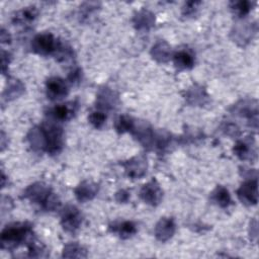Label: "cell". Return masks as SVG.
I'll list each match as a JSON object with an SVG mask.
<instances>
[{"instance_id": "obj_17", "label": "cell", "mask_w": 259, "mask_h": 259, "mask_svg": "<svg viewBox=\"0 0 259 259\" xmlns=\"http://www.w3.org/2000/svg\"><path fill=\"white\" fill-rule=\"evenodd\" d=\"M133 23L136 29L148 31L155 24V15L150 10L143 8L135 13Z\"/></svg>"}, {"instance_id": "obj_23", "label": "cell", "mask_w": 259, "mask_h": 259, "mask_svg": "<svg viewBox=\"0 0 259 259\" xmlns=\"http://www.w3.org/2000/svg\"><path fill=\"white\" fill-rule=\"evenodd\" d=\"M113 233H117L121 239H128L137 233V227L135 223L131 221H124L121 223L113 224L109 227Z\"/></svg>"}, {"instance_id": "obj_21", "label": "cell", "mask_w": 259, "mask_h": 259, "mask_svg": "<svg viewBox=\"0 0 259 259\" xmlns=\"http://www.w3.org/2000/svg\"><path fill=\"white\" fill-rule=\"evenodd\" d=\"M24 92V85L16 79H10L7 83L6 88L3 91L2 97L6 101H11L18 98Z\"/></svg>"}, {"instance_id": "obj_3", "label": "cell", "mask_w": 259, "mask_h": 259, "mask_svg": "<svg viewBox=\"0 0 259 259\" xmlns=\"http://www.w3.org/2000/svg\"><path fill=\"white\" fill-rule=\"evenodd\" d=\"M237 116L245 117L255 130L258 127V102L255 99H245L237 102L230 109Z\"/></svg>"}, {"instance_id": "obj_8", "label": "cell", "mask_w": 259, "mask_h": 259, "mask_svg": "<svg viewBox=\"0 0 259 259\" xmlns=\"http://www.w3.org/2000/svg\"><path fill=\"white\" fill-rule=\"evenodd\" d=\"M239 200L245 205H255L258 201V183L257 178H250L242 183L237 190Z\"/></svg>"}, {"instance_id": "obj_30", "label": "cell", "mask_w": 259, "mask_h": 259, "mask_svg": "<svg viewBox=\"0 0 259 259\" xmlns=\"http://www.w3.org/2000/svg\"><path fill=\"white\" fill-rule=\"evenodd\" d=\"M88 120L89 122L96 128H100L102 127V125L105 123L106 120V115L103 111L101 110H96L93 111L89 114L88 116Z\"/></svg>"}, {"instance_id": "obj_4", "label": "cell", "mask_w": 259, "mask_h": 259, "mask_svg": "<svg viewBox=\"0 0 259 259\" xmlns=\"http://www.w3.org/2000/svg\"><path fill=\"white\" fill-rule=\"evenodd\" d=\"M47 137V152L51 155H56L61 152L64 145L63 130L52 121L42 124Z\"/></svg>"}, {"instance_id": "obj_16", "label": "cell", "mask_w": 259, "mask_h": 259, "mask_svg": "<svg viewBox=\"0 0 259 259\" xmlns=\"http://www.w3.org/2000/svg\"><path fill=\"white\" fill-rule=\"evenodd\" d=\"M208 94L206 93L205 89L198 85V84H193L190 86L184 95V98L186 102L189 105L192 106H203L208 102Z\"/></svg>"}, {"instance_id": "obj_24", "label": "cell", "mask_w": 259, "mask_h": 259, "mask_svg": "<svg viewBox=\"0 0 259 259\" xmlns=\"http://www.w3.org/2000/svg\"><path fill=\"white\" fill-rule=\"evenodd\" d=\"M210 200L221 207H228L231 203V195L227 188L218 185L210 193Z\"/></svg>"}, {"instance_id": "obj_2", "label": "cell", "mask_w": 259, "mask_h": 259, "mask_svg": "<svg viewBox=\"0 0 259 259\" xmlns=\"http://www.w3.org/2000/svg\"><path fill=\"white\" fill-rule=\"evenodd\" d=\"M32 239V229L27 223H12L7 225L1 232V248L13 250L23 242Z\"/></svg>"}, {"instance_id": "obj_18", "label": "cell", "mask_w": 259, "mask_h": 259, "mask_svg": "<svg viewBox=\"0 0 259 259\" xmlns=\"http://www.w3.org/2000/svg\"><path fill=\"white\" fill-rule=\"evenodd\" d=\"M152 58L158 63H167L172 58V50L170 45L165 40L157 41L150 52Z\"/></svg>"}, {"instance_id": "obj_14", "label": "cell", "mask_w": 259, "mask_h": 259, "mask_svg": "<svg viewBox=\"0 0 259 259\" xmlns=\"http://www.w3.org/2000/svg\"><path fill=\"white\" fill-rule=\"evenodd\" d=\"M27 142L34 152H47V137L42 125L33 126L26 136Z\"/></svg>"}, {"instance_id": "obj_12", "label": "cell", "mask_w": 259, "mask_h": 259, "mask_svg": "<svg viewBox=\"0 0 259 259\" xmlns=\"http://www.w3.org/2000/svg\"><path fill=\"white\" fill-rule=\"evenodd\" d=\"M118 96L108 87H102L98 90L96 95V106L101 111L111 110L117 106Z\"/></svg>"}, {"instance_id": "obj_10", "label": "cell", "mask_w": 259, "mask_h": 259, "mask_svg": "<svg viewBox=\"0 0 259 259\" xmlns=\"http://www.w3.org/2000/svg\"><path fill=\"white\" fill-rule=\"evenodd\" d=\"M140 197L144 202L152 206L158 205L163 198V190L157 180L153 179L145 183L140 190Z\"/></svg>"}, {"instance_id": "obj_20", "label": "cell", "mask_w": 259, "mask_h": 259, "mask_svg": "<svg viewBox=\"0 0 259 259\" xmlns=\"http://www.w3.org/2000/svg\"><path fill=\"white\" fill-rule=\"evenodd\" d=\"M75 112V105L73 103L69 104H58L52 108L50 115L54 120L65 121L73 116Z\"/></svg>"}, {"instance_id": "obj_36", "label": "cell", "mask_w": 259, "mask_h": 259, "mask_svg": "<svg viewBox=\"0 0 259 259\" xmlns=\"http://www.w3.org/2000/svg\"><path fill=\"white\" fill-rule=\"evenodd\" d=\"M130 198V192L125 189H121L115 193V199L119 203H124L128 200Z\"/></svg>"}, {"instance_id": "obj_5", "label": "cell", "mask_w": 259, "mask_h": 259, "mask_svg": "<svg viewBox=\"0 0 259 259\" xmlns=\"http://www.w3.org/2000/svg\"><path fill=\"white\" fill-rule=\"evenodd\" d=\"M83 223V214L75 205H66L61 212V226L67 233L75 234Z\"/></svg>"}, {"instance_id": "obj_33", "label": "cell", "mask_w": 259, "mask_h": 259, "mask_svg": "<svg viewBox=\"0 0 259 259\" xmlns=\"http://www.w3.org/2000/svg\"><path fill=\"white\" fill-rule=\"evenodd\" d=\"M223 131L225 132L226 135L230 136V137H238L240 136L241 132H240V128L235 124V123H232V122H228L226 123L224 126H223Z\"/></svg>"}, {"instance_id": "obj_19", "label": "cell", "mask_w": 259, "mask_h": 259, "mask_svg": "<svg viewBox=\"0 0 259 259\" xmlns=\"http://www.w3.org/2000/svg\"><path fill=\"white\" fill-rule=\"evenodd\" d=\"M233 151L241 160H252L253 156L256 157L254 142L250 140H240L235 144Z\"/></svg>"}, {"instance_id": "obj_37", "label": "cell", "mask_w": 259, "mask_h": 259, "mask_svg": "<svg viewBox=\"0 0 259 259\" xmlns=\"http://www.w3.org/2000/svg\"><path fill=\"white\" fill-rule=\"evenodd\" d=\"M10 54L8 52L2 51L1 52V64H2V72L5 71L6 67L8 66L9 62H10Z\"/></svg>"}, {"instance_id": "obj_25", "label": "cell", "mask_w": 259, "mask_h": 259, "mask_svg": "<svg viewBox=\"0 0 259 259\" xmlns=\"http://www.w3.org/2000/svg\"><path fill=\"white\" fill-rule=\"evenodd\" d=\"M171 144V135L164 131V130H159V131H154V138H153V146L152 149L157 150V151H164L166 150L169 145Z\"/></svg>"}, {"instance_id": "obj_29", "label": "cell", "mask_w": 259, "mask_h": 259, "mask_svg": "<svg viewBox=\"0 0 259 259\" xmlns=\"http://www.w3.org/2000/svg\"><path fill=\"white\" fill-rule=\"evenodd\" d=\"M134 123H135V119L126 114H123V115H120L116 120H115V123H114V127H115V131L119 134H123V133H126V132H131L133 126H134Z\"/></svg>"}, {"instance_id": "obj_11", "label": "cell", "mask_w": 259, "mask_h": 259, "mask_svg": "<svg viewBox=\"0 0 259 259\" xmlns=\"http://www.w3.org/2000/svg\"><path fill=\"white\" fill-rule=\"evenodd\" d=\"M47 96L51 100H60L67 96L69 88L67 82L60 77H51L46 82Z\"/></svg>"}, {"instance_id": "obj_34", "label": "cell", "mask_w": 259, "mask_h": 259, "mask_svg": "<svg viewBox=\"0 0 259 259\" xmlns=\"http://www.w3.org/2000/svg\"><path fill=\"white\" fill-rule=\"evenodd\" d=\"M258 224H257V220L254 219L250 222V228H249V234H250V238L251 240H254V242L257 241V235H258Z\"/></svg>"}, {"instance_id": "obj_35", "label": "cell", "mask_w": 259, "mask_h": 259, "mask_svg": "<svg viewBox=\"0 0 259 259\" xmlns=\"http://www.w3.org/2000/svg\"><path fill=\"white\" fill-rule=\"evenodd\" d=\"M81 76H82V71L79 68H75L70 72V74L68 76V79H69L70 82L76 83V82H80Z\"/></svg>"}, {"instance_id": "obj_27", "label": "cell", "mask_w": 259, "mask_h": 259, "mask_svg": "<svg viewBox=\"0 0 259 259\" xmlns=\"http://www.w3.org/2000/svg\"><path fill=\"white\" fill-rule=\"evenodd\" d=\"M38 15V10L35 6H27L16 13L14 20L19 23H26L33 21Z\"/></svg>"}, {"instance_id": "obj_38", "label": "cell", "mask_w": 259, "mask_h": 259, "mask_svg": "<svg viewBox=\"0 0 259 259\" xmlns=\"http://www.w3.org/2000/svg\"><path fill=\"white\" fill-rule=\"evenodd\" d=\"M11 40L10 34L8 33V31H6L4 28L1 29V42L2 44H9Z\"/></svg>"}, {"instance_id": "obj_32", "label": "cell", "mask_w": 259, "mask_h": 259, "mask_svg": "<svg viewBox=\"0 0 259 259\" xmlns=\"http://www.w3.org/2000/svg\"><path fill=\"white\" fill-rule=\"evenodd\" d=\"M199 4H200V2H198V1H188V2H186L184 4L183 8H182V14L184 16H193V15H195Z\"/></svg>"}, {"instance_id": "obj_7", "label": "cell", "mask_w": 259, "mask_h": 259, "mask_svg": "<svg viewBox=\"0 0 259 259\" xmlns=\"http://www.w3.org/2000/svg\"><path fill=\"white\" fill-rule=\"evenodd\" d=\"M125 174L132 179L142 178L147 173L148 162L147 158L143 155L135 156L121 163Z\"/></svg>"}, {"instance_id": "obj_22", "label": "cell", "mask_w": 259, "mask_h": 259, "mask_svg": "<svg viewBox=\"0 0 259 259\" xmlns=\"http://www.w3.org/2000/svg\"><path fill=\"white\" fill-rule=\"evenodd\" d=\"M173 62L177 69L179 70H187L191 69L194 65L193 56L187 51H179L176 52L173 56Z\"/></svg>"}, {"instance_id": "obj_6", "label": "cell", "mask_w": 259, "mask_h": 259, "mask_svg": "<svg viewBox=\"0 0 259 259\" xmlns=\"http://www.w3.org/2000/svg\"><path fill=\"white\" fill-rule=\"evenodd\" d=\"M59 42L51 32H41L33 37L31 49L37 55L48 56L56 54Z\"/></svg>"}, {"instance_id": "obj_15", "label": "cell", "mask_w": 259, "mask_h": 259, "mask_svg": "<svg viewBox=\"0 0 259 259\" xmlns=\"http://www.w3.org/2000/svg\"><path fill=\"white\" fill-rule=\"evenodd\" d=\"M98 190L99 186L97 183L89 180H84L75 187L74 194L78 201L87 202L89 200H92L96 196Z\"/></svg>"}, {"instance_id": "obj_13", "label": "cell", "mask_w": 259, "mask_h": 259, "mask_svg": "<svg viewBox=\"0 0 259 259\" xmlns=\"http://www.w3.org/2000/svg\"><path fill=\"white\" fill-rule=\"evenodd\" d=\"M175 222L172 218H161L154 228V234L158 241L164 243L170 240L175 233Z\"/></svg>"}, {"instance_id": "obj_26", "label": "cell", "mask_w": 259, "mask_h": 259, "mask_svg": "<svg viewBox=\"0 0 259 259\" xmlns=\"http://www.w3.org/2000/svg\"><path fill=\"white\" fill-rule=\"evenodd\" d=\"M62 256L65 258H85L87 251L78 243H68L64 246Z\"/></svg>"}, {"instance_id": "obj_9", "label": "cell", "mask_w": 259, "mask_h": 259, "mask_svg": "<svg viewBox=\"0 0 259 259\" xmlns=\"http://www.w3.org/2000/svg\"><path fill=\"white\" fill-rule=\"evenodd\" d=\"M257 31L255 24L248 22H240L234 25L231 31L232 39L241 47L246 46L253 38L254 34Z\"/></svg>"}, {"instance_id": "obj_1", "label": "cell", "mask_w": 259, "mask_h": 259, "mask_svg": "<svg viewBox=\"0 0 259 259\" xmlns=\"http://www.w3.org/2000/svg\"><path fill=\"white\" fill-rule=\"evenodd\" d=\"M24 197L33 203L39 204L45 210L53 211L60 207L61 201L58 195L42 182H35L24 190Z\"/></svg>"}, {"instance_id": "obj_28", "label": "cell", "mask_w": 259, "mask_h": 259, "mask_svg": "<svg viewBox=\"0 0 259 259\" xmlns=\"http://www.w3.org/2000/svg\"><path fill=\"white\" fill-rule=\"evenodd\" d=\"M231 9L234 11L236 15L239 17H244L252 10L253 2L247 1V0H241V1H232L230 3Z\"/></svg>"}, {"instance_id": "obj_31", "label": "cell", "mask_w": 259, "mask_h": 259, "mask_svg": "<svg viewBox=\"0 0 259 259\" xmlns=\"http://www.w3.org/2000/svg\"><path fill=\"white\" fill-rule=\"evenodd\" d=\"M99 8V3L97 2H85L80 6V15L82 17H88L90 14L95 12Z\"/></svg>"}]
</instances>
